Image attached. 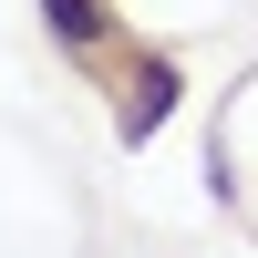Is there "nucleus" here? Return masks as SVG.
Segmentation results:
<instances>
[{
  "mask_svg": "<svg viewBox=\"0 0 258 258\" xmlns=\"http://www.w3.org/2000/svg\"><path fill=\"white\" fill-rule=\"evenodd\" d=\"M41 31H52L73 62H103L114 52V0H41Z\"/></svg>",
  "mask_w": 258,
  "mask_h": 258,
  "instance_id": "obj_2",
  "label": "nucleus"
},
{
  "mask_svg": "<svg viewBox=\"0 0 258 258\" xmlns=\"http://www.w3.org/2000/svg\"><path fill=\"white\" fill-rule=\"evenodd\" d=\"M176 103H186L176 52H124V73H114V135L124 145H155L165 124H176Z\"/></svg>",
  "mask_w": 258,
  "mask_h": 258,
  "instance_id": "obj_1",
  "label": "nucleus"
}]
</instances>
